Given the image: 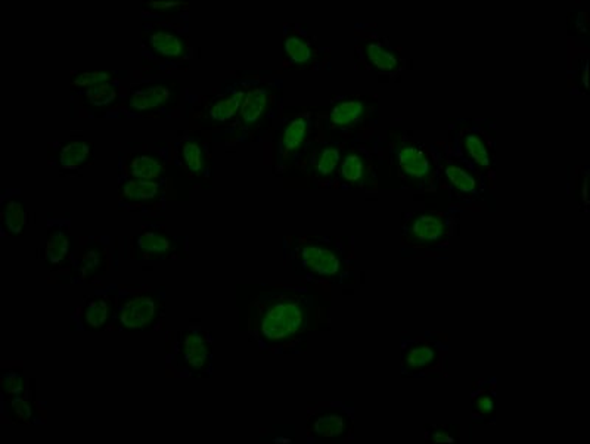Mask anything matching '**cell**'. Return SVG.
Masks as SVG:
<instances>
[{
	"label": "cell",
	"instance_id": "obj_31",
	"mask_svg": "<svg viewBox=\"0 0 590 444\" xmlns=\"http://www.w3.org/2000/svg\"><path fill=\"white\" fill-rule=\"evenodd\" d=\"M117 85H119V81L111 80L89 87L86 90V98L94 107H107L117 98Z\"/></svg>",
	"mask_w": 590,
	"mask_h": 444
},
{
	"label": "cell",
	"instance_id": "obj_17",
	"mask_svg": "<svg viewBox=\"0 0 590 444\" xmlns=\"http://www.w3.org/2000/svg\"><path fill=\"white\" fill-rule=\"evenodd\" d=\"M160 299L157 294H136L117 303L114 321L126 331H141L148 328L159 312Z\"/></svg>",
	"mask_w": 590,
	"mask_h": 444
},
{
	"label": "cell",
	"instance_id": "obj_37",
	"mask_svg": "<svg viewBox=\"0 0 590 444\" xmlns=\"http://www.w3.org/2000/svg\"><path fill=\"white\" fill-rule=\"evenodd\" d=\"M105 81H111V74L108 71H85V73H78L73 78V85L78 87H94V86L101 85Z\"/></svg>",
	"mask_w": 590,
	"mask_h": 444
},
{
	"label": "cell",
	"instance_id": "obj_11",
	"mask_svg": "<svg viewBox=\"0 0 590 444\" xmlns=\"http://www.w3.org/2000/svg\"><path fill=\"white\" fill-rule=\"evenodd\" d=\"M213 360V344L207 331L201 328L184 329L177 333L168 355V362L182 375H209Z\"/></svg>",
	"mask_w": 590,
	"mask_h": 444
},
{
	"label": "cell",
	"instance_id": "obj_18",
	"mask_svg": "<svg viewBox=\"0 0 590 444\" xmlns=\"http://www.w3.org/2000/svg\"><path fill=\"white\" fill-rule=\"evenodd\" d=\"M472 421L477 425L493 423L497 407L496 378H479L472 382L471 390Z\"/></svg>",
	"mask_w": 590,
	"mask_h": 444
},
{
	"label": "cell",
	"instance_id": "obj_6",
	"mask_svg": "<svg viewBox=\"0 0 590 444\" xmlns=\"http://www.w3.org/2000/svg\"><path fill=\"white\" fill-rule=\"evenodd\" d=\"M450 150L496 186V126L488 117H459L449 124Z\"/></svg>",
	"mask_w": 590,
	"mask_h": 444
},
{
	"label": "cell",
	"instance_id": "obj_24",
	"mask_svg": "<svg viewBox=\"0 0 590 444\" xmlns=\"http://www.w3.org/2000/svg\"><path fill=\"white\" fill-rule=\"evenodd\" d=\"M146 43L151 51L168 60L184 56V47H186L182 36L176 31L168 30V29H155V30L150 31Z\"/></svg>",
	"mask_w": 590,
	"mask_h": 444
},
{
	"label": "cell",
	"instance_id": "obj_19",
	"mask_svg": "<svg viewBox=\"0 0 590 444\" xmlns=\"http://www.w3.org/2000/svg\"><path fill=\"white\" fill-rule=\"evenodd\" d=\"M0 207L4 232H8L11 236H21L29 223V213L20 191H4Z\"/></svg>",
	"mask_w": 590,
	"mask_h": 444
},
{
	"label": "cell",
	"instance_id": "obj_15",
	"mask_svg": "<svg viewBox=\"0 0 590 444\" xmlns=\"http://www.w3.org/2000/svg\"><path fill=\"white\" fill-rule=\"evenodd\" d=\"M283 86L279 81L266 83V81L254 80L253 85L245 94L244 103L238 114V126L241 132H253L258 128L263 121L276 112L279 98H281Z\"/></svg>",
	"mask_w": 590,
	"mask_h": 444
},
{
	"label": "cell",
	"instance_id": "obj_9",
	"mask_svg": "<svg viewBox=\"0 0 590 444\" xmlns=\"http://www.w3.org/2000/svg\"><path fill=\"white\" fill-rule=\"evenodd\" d=\"M385 162L382 139L373 135L347 144L335 176V188L375 193L380 189L381 164Z\"/></svg>",
	"mask_w": 590,
	"mask_h": 444
},
{
	"label": "cell",
	"instance_id": "obj_1",
	"mask_svg": "<svg viewBox=\"0 0 590 444\" xmlns=\"http://www.w3.org/2000/svg\"><path fill=\"white\" fill-rule=\"evenodd\" d=\"M326 303L307 285L270 286L251 306L250 331L261 350L295 351L325 315Z\"/></svg>",
	"mask_w": 590,
	"mask_h": 444
},
{
	"label": "cell",
	"instance_id": "obj_35",
	"mask_svg": "<svg viewBox=\"0 0 590 444\" xmlns=\"http://www.w3.org/2000/svg\"><path fill=\"white\" fill-rule=\"evenodd\" d=\"M587 179H589V167L578 166L574 177V186H576V201L582 207L583 213H587L589 210V200H587Z\"/></svg>",
	"mask_w": 590,
	"mask_h": 444
},
{
	"label": "cell",
	"instance_id": "obj_23",
	"mask_svg": "<svg viewBox=\"0 0 590 444\" xmlns=\"http://www.w3.org/2000/svg\"><path fill=\"white\" fill-rule=\"evenodd\" d=\"M120 184L123 201L141 204V202L155 201L163 191L166 182L130 179L121 175Z\"/></svg>",
	"mask_w": 590,
	"mask_h": 444
},
{
	"label": "cell",
	"instance_id": "obj_33",
	"mask_svg": "<svg viewBox=\"0 0 590 444\" xmlns=\"http://www.w3.org/2000/svg\"><path fill=\"white\" fill-rule=\"evenodd\" d=\"M2 391L6 398H18L26 394V380L22 372L8 369L2 372Z\"/></svg>",
	"mask_w": 590,
	"mask_h": 444
},
{
	"label": "cell",
	"instance_id": "obj_2",
	"mask_svg": "<svg viewBox=\"0 0 590 444\" xmlns=\"http://www.w3.org/2000/svg\"><path fill=\"white\" fill-rule=\"evenodd\" d=\"M283 256L292 272L310 283L348 286L357 281L350 236H288L283 240Z\"/></svg>",
	"mask_w": 590,
	"mask_h": 444
},
{
	"label": "cell",
	"instance_id": "obj_8",
	"mask_svg": "<svg viewBox=\"0 0 590 444\" xmlns=\"http://www.w3.org/2000/svg\"><path fill=\"white\" fill-rule=\"evenodd\" d=\"M378 103L380 99L369 94L337 96L319 120L322 132L326 137L344 142L373 136L380 120Z\"/></svg>",
	"mask_w": 590,
	"mask_h": 444
},
{
	"label": "cell",
	"instance_id": "obj_22",
	"mask_svg": "<svg viewBox=\"0 0 590 444\" xmlns=\"http://www.w3.org/2000/svg\"><path fill=\"white\" fill-rule=\"evenodd\" d=\"M170 98V86L157 83V85L145 86V87L133 90L126 105L132 111L146 112L161 107L164 103H168Z\"/></svg>",
	"mask_w": 590,
	"mask_h": 444
},
{
	"label": "cell",
	"instance_id": "obj_21",
	"mask_svg": "<svg viewBox=\"0 0 590 444\" xmlns=\"http://www.w3.org/2000/svg\"><path fill=\"white\" fill-rule=\"evenodd\" d=\"M73 245V236L70 232L69 220L60 218L56 225L49 229L46 247H45V259L49 266H58L67 259Z\"/></svg>",
	"mask_w": 590,
	"mask_h": 444
},
{
	"label": "cell",
	"instance_id": "obj_32",
	"mask_svg": "<svg viewBox=\"0 0 590 444\" xmlns=\"http://www.w3.org/2000/svg\"><path fill=\"white\" fill-rule=\"evenodd\" d=\"M587 70H589V60L587 58H578L574 61L573 69L570 70V90L573 94L586 95L587 87Z\"/></svg>",
	"mask_w": 590,
	"mask_h": 444
},
{
	"label": "cell",
	"instance_id": "obj_38",
	"mask_svg": "<svg viewBox=\"0 0 590 444\" xmlns=\"http://www.w3.org/2000/svg\"><path fill=\"white\" fill-rule=\"evenodd\" d=\"M151 9H171V8H180L184 4H179V2H152V4H148Z\"/></svg>",
	"mask_w": 590,
	"mask_h": 444
},
{
	"label": "cell",
	"instance_id": "obj_34",
	"mask_svg": "<svg viewBox=\"0 0 590 444\" xmlns=\"http://www.w3.org/2000/svg\"><path fill=\"white\" fill-rule=\"evenodd\" d=\"M4 405L8 406L13 418H17L20 423H36L35 407L31 405L30 399L24 398V396L11 398L9 400L4 399Z\"/></svg>",
	"mask_w": 590,
	"mask_h": 444
},
{
	"label": "cell",
	"instance_id": "obj_28",
	"mask_svg": "<svg viewBox=\"0 0 590 444\" xmlns=\"http://www.w3.org/2000/svg\"><path fill=\"white\" fill-rule=\"evenodd\" d=\"M135 247L142 254H150V256H166L173 250V243L166 234L159 231L142 232L141 235L136 236Z\"/></svg>",
	"mask_w": 590,
	"mask_h": 444
},
{
	"label": "cell",
	"instance_id": "obj_10",
	"mask_svg": "<svg viewBox=\"0 0 590 444\" xmlns=\"http://www.w3.org/2000/svg\"><path fill=\"white\" fill-rule=\"evenodd\" d=\"M449 360V338L425 331L402 338V374L414 378L445 375Z\"/></svg>",
	"mask_w": 590,
	"mask_h": 444
},
{
	"label": "cell",
	"instance_id": "obj_13",
	"mask_svg": "<svg viewBox=\"0 0 590 444\" xmlns=\"http://www.w3.org/2000/svg\"><path fill=\"white\" fill-rule=\"evenodd\" d=\"M315 116L303 112L288 119L276 139V173L297 166L307 155L313 144Z\"/></svg>",
	"mask_w": 590,
	"mask_h": 444
},
{
	"label": "cell",
	"instance_id": "obj_27",
	"mask_svg": "<svg viewBox=\"0 0 590 444\" xmlns=\"http://www.w3.org/2000/svg\"><path fill=\"white\" fill-rule=\"evenodd\" d=\"M164 164L155 155L137 154L128 162V173L132 179L157 180L163 175Z\"/></svg>",
	"mask_w": 590,
	"mask_h": 444
},
{
	"label": "cell",
	"instance_id": "obj_3",
	"mask_svg": "<svg viewBox=\"0 0 590 444\" xmlns=\"http://www.w3.org/2000/svg\"><path fill=\"white\" fill-rule=\"evenodd\" d=\"M384 160L389 173L406 189L434 193L437 189V159L432 146L412 136L406 128L391 127L382 139Z\"/></svg>",
	"mask_w": 590,
	"mask_h": 444
},
{
	"label": "cell",
	"instance_id": "obj_30",
	"mask_svg": "<svg viewBox=\"0 0 590 444\" xmlns=\"http://www.w3.org/2000/svg\"><path fill=\"white\" fill-rule=\"evenodd\" d=\"M182 160L189 171H193V175H202L206 170V152L202 148L201 144L195 137H188L182 145L180 150Z\"/></svg>",
	"mask_w": 590,
	"mask_h": 444
},
{
	"label": "cell",
	"instance_id": "obj_7",
	"mask_svg": "<svg viewBox=\"0 0 590 444\" xmlns=\"http://www.w3.org/2000/svg\"><path fill=\"white\" fill-rule=\"evenodd\" d=\"M356 69L382 81H397L411 69L402 47L389 42L371 22L355 26Z\"/></svg>",
	"mask_w": 590,
	"mask_h": 444
},
{
	"label": "cell",
	"instance_id": "obj_29",
	"mask_svg": "<svg viewBox=\"0 0 590 444\" xmlns=\"http://www.w3.org/2000/svg\"><path fill=\"white\" fill-rule=\"evenodd\" d=\"M90 154H92V148H90L87 142H70V144L62 146L60 150V154H58L60 166L62 169H67V170H76V169L83 166L87 161Z\"/></svg>",
	"mask_w": 590,
	"mask_h": 444
},
{
	"label": "cell",
	"instance_id": "obj_16",
	"mask_svg": "<svg viewBox=\"0 0 590 444\" xmlns=\"http://www.w3.org/2000/svg\"><path fill=\"white\" fill-rule=\"evenodd\" d=\"M348 142L338 141L326 137L325 141H313L306 157V171L315 179L322 180L326 185H334L338 167L341 162L342 152Z\"/></svg>",
	"mask_w": 590,
	"mask_h": 444
},
{
	"label": "cell",
	"instance_id": "obj_36",
	"mask_svg": "<svg viewBox=\"0 0 590 444\" xmlns=\"http://www.w3.org/2000/svg\"><path fill=\"white\" fill-rule=\"evenodd\" d=\"M458 427L449 425V427H443V425H430L427 427V439L432 443H450L454 444L458 441Z\"/></svg>",
	"mask_w": 590,
	"mask_h": 444
},
{
	"label": "cell",
	"instance_id": "obj_12",
	"mask_svg": "<svg viewBox=\"0 0 590 444\" xmlns=\"http://www.w3.org/2000/svg\"><path fill=\"white\" fill-rule=\"evenodd\" d=\"M283 52L285 62L291 69L310 71L330 69V49L321 46L301 24L283 27Z\"/></svg>",
	"mask_w": 590,
	"mask_h": 444
},
{
	"label": "cell",
	"instance_id": "obj_25",
	"mask_svg": "<svg viewBox=\"0 0 590 444\" xmlns=\"http://www.w3.org/2000/svg\"><path fill=\"white\" fill-rule=\"evenodd\" d=\"M107 265V256L102 245L96 243H86L80 248V254L76 259V275L78 279H90L102 274Z\"/></svg>",
	"mask_w": 590,
	"mask_h": 444
},
{
	"label": "cell",
	"instance_id": "obj_14",
	"mask_svg": "<svg viewBox=\"0 0 590 444\" xmlns=\"http://www.w3.org/2000/svg\"><path fill=\"white\" fill-rule=\"evenodd\" d=\"M355 428V409L347 403H330L312 412L307 421L308 440L346 441Z\"/></svg>",
	"mask_w": 590,
	"mask_h": 444
},
{
	"label": "cell",
	"instance_id": "obj_5",
	"mask_svg": "<svg viewBox=\"0 0 590 444\" xmlns=\"http://www.w3.org/2000/svg\"><path fill=\"white\" fill-rule=\"evenodd\" d=\"M431 146L437 159V189L449 193L452 205L463 210L486 207L493 211L496 204L495 188L455 154L447 142H434Z\"/></svg>",
	"mask_w": 590,
	"mask_h": 444
},
{
	"label": "cell",
	"instance_id": "obj_20",
	"mask_svg": "<svg viewBox=\"0 0 590 444\" xmlns=\"http://www.w3.org/2000/svg\"><path fill=\"white\" fill-rule=\"evenodd\" d=\"M253 81H245V83H240L235 87L229 89L223 98L211 103L210 108L207 110V117L216 123H226L238 116L242 103H244L245 94L250 89V86L253 85Z\"/></svg>",
	"mask_w": 590,
	"mask_h": 444
},
{
	"label": "cell",
	"instance_id": "obj_4",
	"mask_svg": "<svg viewBox=\"0 0 590 444\" xmlns=\"http://www.w3.org/2000/svg\"><path fill=\"white\" fill-rule=\"evenodd\" d=\"M465 210L450 205L446 210L407 211L402 222V254L423 257L446 251L458 235Z\"/></svg>",
	"mask_w": 590,
	"mask_h": 444
},
{
	"label": "cell",
	"instance_id": "obj_26",
	"mask_svg": "<svg viewBox=\"0 0 590 444\" xmlns=\"http://www.w3.org/2000/svg\"><path fill=\"white\" fill-rule=\"evenodd\" d=\"M112 317V303L110 295H94L83 304V326L89 329H101Z\"/></svg>",
	"mask_w": 590,
	"mask_h": 444
}]
</instances>
